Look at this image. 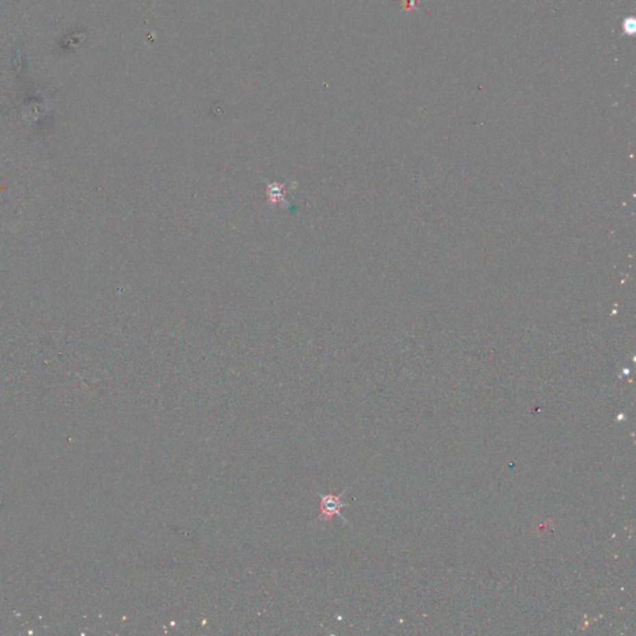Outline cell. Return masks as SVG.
Here are the masks:
<instances>
[{"mask_svg":"<svg viewBox=\"0 0 636 636\" xmlns=\"http://www.w3.org/2000/svg\"><path fill=\"white\" fill-rule=\"evenodd\" d=\"M343 494H344V491L341 492L340 495H335V494L321 495L320 503H318L320 520H322V521H332V518L335 516L341 517L342 520L344 518L342 515V509L346 506L344 503H342Z\"/></svg>","mask_w":636,"mask_h":636,"instance_id":"6da1fadb","label":"cell"}]
</instances>
